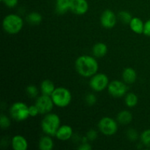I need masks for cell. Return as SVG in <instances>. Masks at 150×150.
<instances>
[{"label":"cell","mask_w":150,"mask_h":150,"mask_svg":"<svg viewBox=\"0 0 150 150\" xmlns=\"http://www.w3.org/2000/svg\"><path fill=\"white\" fill-rule=\"evenodd\" d=\"M85 101H86V104L88 105H94L97 103V97L96 95H94L92 93H89L88 95H86V96L85 97Z\"/></svg>","instance_id":"28"},{"label":"cell","mask_w":150,"mask_h":150,"mask_svg":"<svg viewBox=\"0 0 150 150\" xmlns=\"http://www.w3.org/2000/svg\"><path fill=\"white\" fill-rule=\"evenodd\" d=\"M23 20L20 16L15 13L7 15L2 21V27L9 35H16L23 27Z\"/></svg>","instance_id":"2"},{"label":"cell","mask_w":150,"mask_h":150,"mask_svg":"<svg viewBox=\"0 0 150 150\" xmlns=\"http://www.w3.org/2000/svg\"><path fill=\"white\" fill-rule=\"evenodd\" d=\"M133 120V114L130 111L124 110L117 114V121L121 125H128Z\"/></svg>","instance_id":"19"},{"label":"cell","mask_w":150,"mask_h":150,"mask_svg":"<svg viewBox=\"0 0 150 150\" xmlns=\"http://www.w3.org/2000/svg\"><path fill=\"white\" fill-rule=\"evenodd\" d=\"M92 149V146L88 143L87 142H83L81 144H80V146L78 147L79 150H91Z\"/></svg>","instance_id":"33"},{"label":"cell","mask_w":150,"mask_h":150,"mask_svg":"<svg viewBox=\"0 0 150 150\" xmlns=\"http://www.w3.org/2000/svg\"><path fill=\"white\" fill-rule=\"evenodd\" d=\"M10 114L12 118L16 122L25 121L30 117L29 106L21 101H18L13 103L10 108Z\"/></svg>","instance_id":"5"},{"label":"cell","mask_w":150,"mask_h":150,"mask_svg":"<svg viewBox=\"0 0 150 150\" xmlns=\"http://www.w3.org/2000/svg\"><path fill=\"white\" fill-rule=\"evenodd\" d=\"M141 141L144 146L150 148V129L142 132L141 135Z\"/></svg>","instance_id":"24"},{"label":"cell","mask_w":150,"mask_h":150,"mask_svg":"<svg viewBox=\"0 0 150 150\" xmlns=\"http://www.w3.org/2000/svg\"><path fill=\"white\" fill-rule=\"evenodd\" d=\"M70 10L78 16L86 14L89 10L87 0H70Z\"/></svg>","instance_id":"11"},{"label":"cell","mask_w":150,"mask_h":150,"mask_svg":"<svg viewBox=\"0 0 150 150\" xmlns=\"http://www.w3.org/2000/svg\"><path fill=\"white\" fill-rule=\"evenodd\" d=\"M61 126V120L58 114L55 113H48L45 114L42 122L41 127L45 135L55 136L57 130Z\"/></svg>","instance_id":"3"},{"label":"cell","mask_w":150,"mask_h":150,"mask_svg":"<svg viewBox=\"0 0 150 150\" xmlns=\"http://www.w3.org/2000/svg\"><path fill=\"white\" fill-rule=\"evenodd\" d=\"M26 20L31 24L37 25L41 23L42 20V16L40 13H38V12H32L27 15Z\"/></svg>","instance_id":"22"},{"label":"cell","mask_w":150,"mask_h":150,"mask_svg":"<svg viewBox=\"0 0 150 150\" xmlns=\"http://www.w3.org/2000/svg\"><path fill=\"white\" fill-rule=\"evenodd\" d=\"M130 29L135 33L138 35L144 33V23L143 21L139 17H133L132 20L129 23Z\"/></svg>","instance_id":"16"},{"label":"cell","mask_w":150,"mask_h":150,"mask_svg":"<svg viewBox=\"0 0 150 150\" xmlns=\"http://www.w3.org/2000/svg\"><path fill=\"white\" fill-rule=\"evenodd\" d=\"M123 81L127 84H132L135 83L137 79V73L133 67H126L122 74Z\"/></svg>","instance_id":"14"},{"label":"cell","mask_w":150,"mask_h":150,"mask_svg":"<svg viewBox=\"0 0 150 150\" xmlns=\"http://www.w3.org/2000/svg\"><path fill=\"white\" fill-rule=\"evenodd\" d=\"M108 52V46L105 42H98L92 47V54L96 58H102L105 57Z\"/></svg>","instance_id":"15"},{"label":"cell","mask_w":150,"mask_h":150,"mask_svg":"<svg viewBox=\"0 0 150 150\" xmlns=\"http://www.w3.org/2000/svg\"><path fill=\"white\" fill-rule=\"evenodd\" d=\"M118 18L120 21H122L125 24H129L130 21L133 18L131 13L126 11V10H122V11L120 12L118 15Z\"/></svg>","instance_id":"23"},{"label":"cell","mask_w":150,"mask_h":150,"mask_svg":"<svg viewBox=\"0 0 150 150\" xmlns=\"http://www.w3.org/2000/svg\"><path fill=\"white\" fill-rule=\"evenodd\" d=\"M109 84L108 77L103 73H97L90 78L89 86L95 92H102L108 88Z\"/></svg>","instance_id":"7"},{"label":"cell","mask_w":150,"mask_h":150,"mask_svg":"<svg viewBox=\"0 0 150 150\" xmlns=\"http://www.w3.org/2000/svg\"><path fill=\"white\" fill-rule=\"evenodd\" d=\"M1 1L4 3V5L10 8H13V7H16L18 3V0H1Z\"/></svg>","instance_id":"31"},{"label":"cell","mask_w":150,"mask_h":150,"mask_svg":"<svg viewBox=\"0 0 150 150\" xmlns=\"http://www.w3.org/2000/svg\"><path fill=\"white\" fill-rule=\"evenodd\" d=\"M54 105L59 108H65L70 105L72 100V95L70 91L65 87L56 88L51 95Z\"/></svg>","instance_id":"4"},{"label":"cell","mask_w":150,"mask_h":150,"mask_svg":"<svg viewBox=\"0 0 150 150\" xmlns=\"http://www.w3.org/2000/svg\"><path fill=\"white\" fill-rule=\"evenodd\" d=\"M118 122L108 117H103L98 122V128L102 134L111 136L116 134L118 130Z\"/></svg>","instance_id":"6"},{"label":"cell","mask_w":150,"mask_h":150,"mask_svg":"<svg viewBox=\"0 0 150 150\" xmlns=\"http://www.w3.org/2000/svg\"><path fill=\"white\" fill-rule=\"evenodd\" d=\"M11 125V121L7 116L1 114L0 117V126L2 129H7Z\"/></svg>","instance_id":"26"},{"label":"cell","mask_w":150,"mask_h":150,"mask_svg":"<svg viewBox=\"0 0 150 150\" xmlns=\"http://www.w3.org/2000/svg\"><path fill=\"white\" fill-rule=\"evenodd\" d=\"M70 10V0H57L56 12L59 15L64 14Z\"/></svg>","instance_id":"20"},{"label":"cell","mask_w":150,"mask_h":150,"mask_svg":"<svg viewBox=\"0 0 150 150\" xmlns=\"http://www.w3.org/2000/svg\"><path fill=\"white\" fill-rule=\"evenodd\" d=\"M54 142L51 136L45 135L40 138L38 143V147L41 150H51L54 148Z\"/></svg>","instance_id":"17"},{"label":"cell","mask_w":150,"mask_h":150,"mask_svg":"<svg viewBox=\"0 0 150 150\" xmlns=\"http://www.w3.org/2000/svg\"><path fill=\"white\" fill-rule=\"evenodd\" d=\"M139 102V98L138 96L133 92H129L125 95V105L128 108H133L136 106Z\"/></svg>","instance_id":"21"},{"label":"cell","mask_w":150,"mask_h":150,"mask_svg":"<svg viewBox=\"0 0 150 150\" xmlns=\"http://www.w3.org/2000/svg\"><path fill=\"white\" fill-rule=\"evenodd\" d=\"M12 147L14 150H26L28 148L27 140L21 135H16L12 138Z\"/></svg>","instance_id":"13"},{"label":"cell","mask_w":150,"mask_h":150,"mask_svg":"<svg viewBox=\"0 0 150 150\" xmlns=\"http://www.w3.org/2000/svg\"><path fill=\"white\" fill-rule=\"evenodd\" d=\"M29 116L32 117H37L38 114H40L39 111V108H38V106H37L35 104V105H30V106H29Z\"/></svg>","instance_id":"30"},{"label":"cell","mask_w":150,"mask_h":150,"mask_svg":"<svg viewBox=\"0 0 150 150\" xmlns=\"http://www.w3.org/2000/svg\"><path fill=\"white\" fill-rule=\"evenodd\" d=\"M35 105L39 108L40 114H46L52 111L54 105L51 96L42 95L37 98Z\"/></svg>","instance_id":"9"},{"label":"cell","mask_w":150,"mask_h":150,"mask_svg":"<svg viewBox=\"0 0 150 150\" xmlns=\"http://www.w3.org/2000/svg\"><path fill=\"white\" fill-rule=\"evenodd\" d=\"M146 36L150 37V19L146 21L144 23V33Z\"/></svg>","instance_id":"32"},{"label":"cell","mask_w":150,"mask_h":150,"mask_svg":"<svg viewBox=\"0 0 150 150\" xmlns=\"http://www.w3.org/2000/svg\"><path fill=\"white\" fill-rule=\"evenodd\" d=\"M73 130L71 126L68 125H62L59 127L55 135V137L62 142H66L73 136Z\"/></svg>","instance_id":"12"},{"label":"cell","mask_w":150,"mask_h":150,"mask_svg":"<svg viewBox=\"0 0 150 150\" xmlns=\"http://www.w3.org/2000/svg\"><path fill=\"white\" fill-rule=\"evenodd\" d=\"M56 87L53 81L49 79H45L42 81L40 83V90L42 95L51 96L54 91L55 90Z\"/></svg>","instance_id":"18"},{"label":"cell","mask_w":150,"mask_h":150,"mask_svg":"<svg viewBox=\"0 0 150 150\" xmlns=\"http://www.w3.org/2000/svg\"><path fill=\"white\" fill-rule=\"evenodd\" d=\"M126 135H127V139L131 142H135L139 139V133L137 130L133 128H130L127 130Z\"/></svg>","instance_id":"27"},{"label":"cell","mask_w":150,"mask_h":150,"mask_svg":"<svg viewBox=\"0 0 150 150\" xmlns=\"http://www.w3.org/2000/svg\"><path fill=\"white\" fill-rule=\"evenodd\" d=\"M75 67L81 76L83 78H91L98 73L99 64L96 57L89 55H82L76 59Z\"/></svg>","instance_id":"1"},{"label":"cell","mask_w":150,"mask_h":150,"mask_svg":"<svg viewBox=\"0 0 150 150\" xmlns=\"http://www.w3.org/2000/svg\"><path fill=\"white\" fill-rule=\"evenodd\" d=\"M108 92L111 96L115 98H122L125 96L127 92V83L124 81L119 80H114L109 82L108 88Z\"/></svg>","instance_id":"8"},{"label":"cell","mask_w":150,"mask_h":150,"mask_svg":"<svg viewBox=\"0 0 150 150\" xmlns=\"http://www.w3.org/2000/svg\"><path fill=\"white\" fill-rule=\"evenodd\" d=\"M117 22V17L115 13L111 10L107 9L104 10L100 16V23L105 29H110L116 26Z\"/></svg>","instance_id":"10"},{"label":"cell","mask_w":150,"mask_h":150,"mask_svg":"<svg viewBox=\"0 0 150 150\" xmlns=\"http://www.w3.org/2000/svg\"><path fill=\"white\" fill-rule=\"evenodd\" d=\"M26 94L29 97H30L31 98H37L39 93V91H38V87L35 85H29V86L26 87Z\"/></svg>","instance_id":"25"},{"label":"cell","mask_w":150,"mask_h":150,"mask_svg":"<svg viewBox=\"0 0 150 150\" xmlns=\"http://www.w3.org/2000/svg\"><path fill=\"white\" fill-rule=\"evenodd\" d=\"M98 136V132H97L95 130H93V129L89 130V131L86 133V139H88V141H91V142H93V141L96 140Z\"/></svg>","instance_id":"29"}]
</instances>
